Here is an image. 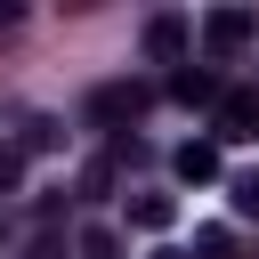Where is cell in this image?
<instances>
[{
  "instance_id": "obj_1",
  "label": "cell",
  "mask_w": 259,
  "mask_h": 259,
  "mask_svg": "<svg viewBox=\"0 0 259 259\" xmlns=\"http://www.w3.org/2000/svg\"><path fill=\"white\" fill-rule=\"evenodd\" d=\"M146 105H154V89H146V81H105V89L89 97V121H97V130H121V121H138Z\"/></svg>"
},
{
  "instance_id": "obj_2",
  "label": "cell",
  "mask_w": 259,
  "mask_h": 259,
  "mask_svg": "<svg viewBox=\"0 0 259 259\" xmlns=\"http://www.w3.org/2000/svg\"><path fill=\"white\" fill-rule=\"evenodd\" d=\"M243 40H259V8H210L202 16V49L210 57H235Z\"/></svg>"
},
{
  "instance_id": "obj_3",
  "label": "cell",
  "mask_w": 259,
  "mask_h": 259,
  "mask_svg": "<svg viewBox=\"0 0 259 259\" xmlns=\"http://www.w3.org/2000/svg\"><path fill=\"white\" fill-rule=\"evenodd\" d=\"M243 146V138H259V89H219V130H210V146Z\"/></svg>"
},
{
  "instance_id": "obj_4",
  "label": "cell",
  "mask_w": 259,
  "mask_h": 259,
  "mask_svg": "<svg viewBox=\"0 0 259 259\" xmlns=\"http://www.w3.org/2000/svg\"><path fill=\"white\" fill-rule=\"evenodd\" d=\"M186 40H194L186 16H146V57L154 65H186Z\"/></svg>"
},
{
  "instance_id": "obj_5",
  "label": "cell",
  "mask_w": 259,
  "mask_h": 259,
  "mask_svg": "<svg viewBox=\"0 0 259 259\" xmlns=\"http://www.w3.org/2000/svg\"><path fill=\"white\" fill-rule=\"evenodd\" d=\"M170 97L178 105H219V65H178L170 73Z\"/></svg>"
},
{
  "instance_id": "obj_6",
  "label": "cell",
  "mask_w": 259,
  "mask_h": 259,
  "mask_svg": "<svg viewBox=\"0 0 259 259\" xmlns=\"http://www.w3.org/2000/svg\"><path fill=\"white\" fill-rule=\"evenodd\" d=\"M170 170H178L186 186H210V178H219V146H210V138H186V146L170 154Z\"/></svg>"
},
{
  "instance_id": "obj_7",
  "label": "cell",
  "mask_w": 259,
  "mask_h": 259,
  "mask_svg": "<svg viewBox=\"0 0 259 259\" xmlns=\"http://www.w3.org/2000/svg\"><path fill=\"white\" fill-rule=\"evenodd\" d=\"M170 219H178V202H170V194H138V202H130V227H146V235H162Z\"/></svg>"
},
{
  "instance_id": "obj_8",
  "label": "cell",
  "mask_w": 259,
  "mask_h": 259,
  "mask_svg": "<svg viewBox=\"0 0 259 259\" xmlns=\"http://www.w3.org/2000/svg\"><path fill=\"white\" fill-rule=\"evenodd\" d=\"M73 259H121V235L113 227H81L73 235Z\"/></svg>"
},
{
  "instance_id": "obj_9",
  "label": "cell",
  "mask_w": 259,
  "mask_h": 259,
  "mask_svg": "<svg viewBox=\"0 0 259 259\" xmlns=\"http://www.w3.org/2000/svg\"><path fill=\"white\" fill-rule=\"evenodd\" d=\"M186 259H235V235H227V227H202V235H194V251H186Z\"/></svg>"
},
{
  "instance_id": "obj_10",
  "label": "cell",
  "mask_w": 259,
  "mask_h": 259,
  "mask_svg": "<svg viewBox=\"0 0 259 259\" xmlns=\"http://www.w3.org/2000/svg\"><path fill=\"white\" fill-rule=\"evenodd\" d=\"M16 186H24V154H16V146H0V194H16Z\"/></svg>"
},
{
  "instance_id": "obj_11",
  "label": "cell",
  "mask_w": 259,
  "mask_h": 259,
  "mask_svg": "<svg viewBox=\"0 0 259 259\" xmlns=\"http://www.w3.org/2000/svg\"><path fill=\"white\" fill-rule=\"evenodd\" d=\"M235 210H243V219H259V170H243V178H235Z\"/></svg>"
},
{
  "instance_id": "obj_12",
  "label": "cell",
  "mask_w": 259,
  "mask_h": 259,
  "mask_svg": "<svg viewBox=\"0 0 259 259\" xmlns=\"http://www.w3.org/2000/svg\"><path fill=\"white\" fill-rule=\"evenodd\" d=\"M32 259H65V243H57V235H40V243H32Z\"/></svg>"
},
{
  "instance_id": "obj_13",
  "label": "cell",
  "mask_w": 259,
  "mask_h": 259,
  "mask_svg": "<svg viewBox=\"0 0 259 259\" xmlns=\"http://www.w3.org/2000/svg\"><path fill=\"white\" fill-rule=\"evenodd\" d=\"M0 24H16V0H0Z\"/></svg>"
},
{
  "instance_id": "obj_14",
  "label": "cell",
  "mask_w": 259,
  "mask_h": 259,
  "mask_svg": "<svg viewBox=\"0 0 259 259\" xmlns=\"http://www.w3.org/2000/svg\"><path fill=\"white\" fill-rule=\"evenodd\" d=\"M154 259H186V251H154Z\"/></svg>"
}]
</instances>
